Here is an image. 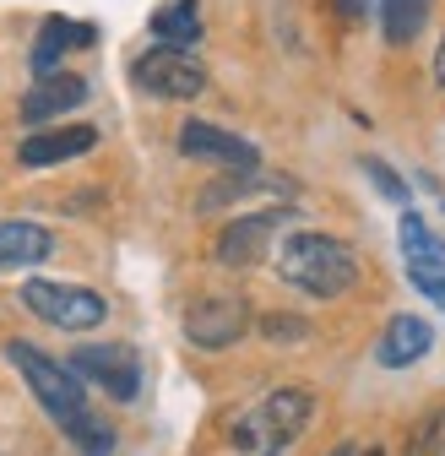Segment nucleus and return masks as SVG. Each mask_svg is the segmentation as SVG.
<instances>
[{
  "mask_svg": "<svg viewBox=\"0 0 445 456\" xmlns=\"http://www.w3.org/2000/svg\"><path fill=\"white\" fill-rule=\"evenodd\" d=\"M283 217H288V212H250V217H234V223L217 234V266H234V272L261 266L271 234L283 228Z\"/></svg>",
  "mask_w": 445,
  "mask_h": 456,
  "instance_id": "0eeeda50",
  "label": "nucleus"
},
{
  "mask_svg": "<svg viewBox=\"0 0 445 456\" xmlns=\"http://www.w3.org/2000/svg\"><path fill=\"white\" fill-rule=\"evenodd\" d=\"M6 359L17 364V375H22L28 391L38 396V408L66 429V440H71L82 456H109V451H115V429H109L103 419H93L87 391H82V375H77L71 364H54L49 354H38L33 342H22V337L6 342Z\"/></svg>",
  "mask_w": 445,
  "mask_h": 456,
  "instance_id": "f257e3e1",
  "label": "nucleus"
},
{
  "mask_svg": "<svg viewBox=\"0 0 445 456\" xmlns=\"http://www.w3.org/2000/svg\"><path fill=\"white\" fill-rule=\"evenodd\" d=\"M180 152H185V158H201V163H222V168H255V163H261V152H255L245 136L222 131V126H212V120H185V126H180Z\"/></svg>",
  "mask_w": 445,
  "mask_h": 456,
  "instance_id": "1a4fd4ad",
  "label": "nucleus"
},
{
  "mask_svg": "<svg viewBox=\"0 0 445 456\" xmlns=\"http://www.w3.org/2000/svg\"><path fill=\"white\" fill-rule=\"evenodd\" d=\"M429 348H434V326H429V321H418V315H397L392 326L380 331L375 359H380L385 370H408V364H418Z\"/></svg>",
  "mask_w": 445,
  "mask_h": 456,
  "instance_id": "ddd939ff",
  "label": "nucleus"
},
{
  "mask_svg": "<svg viewBox=\"0 0 445 456\" xmlns=\"http://www.w3.org/2000/svg\"><path fill=\"white\" fill-rule=\"evenodd\" d=\"M277 272H283V282L304 289L310 299H337V294H348L359 282V256L343 240L304 228V234L283 240V250H277Z\"/></svg>",
  "mask_w": 445,
  "mask_h": 456,
  "instance_id": "f03ea898",
  "label": "nucleus"
},
{
  "mask_svg": "<svg viewBox=\"0 0 445 456\" xmlns=\"http://www.w3.org/2000/svg\"><path fill=\"white\" fill-rule=\"evenodd\" d=\"M310 413H315V396H310L304 386H283V391H271L255 413H245V419L229 429V440H234L239 451H277V445H288V440L304 435Z\"/></svg>",
  "mask_w": 445,
  "mask_h": 456,
  "instance_id": "7ed1b4c3",
  "label": "nucleus"
},
{
  "mask_svg": "<svg viewBox=\"0 0 445 456\" xmlns=\"http://www.w3.org/2000/svg\"><path fill=\"white\" fill-rule=\"evenodd\" d=\"M131 82L147 98H196V93H206L201 61H190V49H163V44H152L147 54H136Z\"/></svg>",
  "mask_w": 445,
  "mask_h": 456,
  "instance_id": "39448f33",
  "label": "nucleus"
},
{
  "mask_svg": "<svg viewBox=\"0 0 445 456\" xmlns=\"http://www.w3.org/2000/svg\"><path fill=\"white\" fill-rule=\"evenodd\" d=\"M364 175H369V185L380 191V196H392V201H408V185L392 175V168L385 163H375V158H364Z\"/></svg>",
  "mask_w": 445,
  "mask_h": 456,
  "instance_id": "6ab92c4d",
  "label": "nucleus"
},
{
  "mask_svg": "<svg viewBox=\"0 0 445 456\" xmlns=\"http://www.w3.org/2000/svg\"><path fill=\"white\" fill-rule=\"evenodd\" d=\"M22 305H28L44 326H54V331H93V326H103V315H109L103 294L77 289V282H44V277L22 282Z\"/></svg>",
  "mask_w": 445,
  "mask_h": 456,
  "instance_id": "20e7f679",
  "label": "nucleus"
},
{
  "mask_svg": "<svg viewBox=\"0 0 445 456\" xmlns=\"http://www.w3.org/2000/svg\"><path fill=\"white\" fill-rule=\"evenodd\" d=\"M152 38L163 49H190L201 44V6L196 0H169V6L152 12Z\"/></svg>",
  "mask_w": 445,
  "mask_h": 456,
  "instance_id": "2eb2a0df",
  "label": "nucleus"
},
{
  "mask_svg": "<svg viewBox=\"0 0 445 456\" xmlns=\"http://www.w3.org/2000/svg\"><path fill=\"white\" fill-rule=\"evenodd\" d=\"M250 326V310L245 299H201L185 310V337L196 348H234Z\"/></svg>",
  "mask_w": 445,
  "mask_h": 456,
  "instance_id": "6e6552de",
  "label": "nucleus"
},
{
  "mask_svg": "<svg viewBox=\"0 0 445 456\" xmlns=\"http://www.w3.org/2000/svg\"><path fill=\"white\" fill-rule=\"evenodd\" d=\"M49 228L38 223H0V272H17V266H33L49 256Z\"/></svg>",
  "mask_w": 445,
  "mask_h": 456,
  "instance_id": "dca6fc26",
  "label": "nucleus"
},
{
  "mask_svg": "<svg viewBox=\"0 0 445 456\" xmlns=\"http://www.w3.org/2000/svg\"><path fill=\"white\" fill-rule=\"evenodd\" d=\"M98 44V28L93 22H71V17H44L38 22V38H33V71L49 77L61 66V54L71 49H93Z\"/></svg>",
  "mask_w": 445,
  "mask_h": 456,
  "instance_id": "f8f14e48",
  "label": "nucleus"
},
{
  "mask_svg": "<svg viewBox=\"0 0 445 456\" xmlns=\"http://www.w3.org/2000/svg\"><path fill=\"white\" fill-rule=\"evenodd\" d=\"M87 103V82L82 77H66V71H49V77H38L33 87H28V98H22V126H49V120H61V114H71V109H82Z\"/></svg>",
  "mask_w": 445,
  "mask_h": 456,
  "instance_id": "9b49d317",
  "label": "nucleus"
},
{
  "mask_svg": "<svg viewBox=\"0 0 445 456\" xmlns=\"http://www.w3.org/2000/svg\"><path fill=\"white\" fill-rule=\"evenodd\" d=\"M331 456H380V445H375V451H359V445H337Z\"/></svg>",
  "mask_w": 445,
  "mask_h": 456,
  "instance_id": "5701e85b",
  "label": "nucleus"
},
{
  "mask_svg": "<svg viewBox=\"0 0 445 456\" xmlns=\"http://www.w3.org/2000/svg\"><path fill=\"white\" fill-rule=\"evenodd\" d=\"M71 370L82 380H93L98 391H109L115 403H136V391H142V359H136L131 342H93V348H77Z\"/></svg>",
  "mask_w": 445,
  "mask_h": 456,
  "instance_id": "423d86ee",
  "label": "nucleus"
},
{
  "mask_svg": "<svg viewBox=\"0 0 445 456\" xmlns=\"http://www.w3.org/2000/svg\"><path fill=\"white\" fill-rule=\"evenodd\" d=\"M413 289H418L429 305H440V310H445V277H413Z\"/></svg>",
  "mask_w": 445,
  "mask_h": 456,
  "instance_id": "aec40b11",
  "label": "nucleus"
},
{
  "mask_svg": "<svg viewBox=\"0 0 445 456\" xmlns=\"http://www.w3.org/2000/svg\"><path fill=\"white\" fill-rule=\"evenodd\" d=\"M98 147V131L93 126H38V131H28L22 136V147H17V163L22 168H49V163H66V158H82V152H93Z\"/></svg>",
  "mask_w": 445,
  "mask_h": 456,
  "instance_id": "9d476101",
  "label": "nucleus"
},
{
  "mask_svg": "<svg viewBox=\"0 0 445 456\" xmlns=\"http://www.w3.org/2000/svg\"><path fill=\"white\" fill-rule=\"evenodd\" d=\"M408 456H445V408H434V413L408 435Z\"/></svg>",
  "mask_w": 445,
  "mask_h": 456,
  "instance_id": "a211bd4d",
  "label": "nucleus"
},
{
  "mask_svg": "<svg viewBox=\"0 0 445 456\" xmlns=\"http://www.w3.org/2000/svg\"><path fill=\"white\" fill-rule=\"evenodd\" d=\"M266 337H304V321H283V315H271V321H266Z\"/></svg>",
  "mask_w": 445,
  "mask_h": 456,
  "instance_id": "412c9836",
  "label": "nucleus"
},
{
  "mask_svg": "<svg viewBox=\"0 0 445 456\" xmlns=\"http://www.w3.org/2000/svg\"><path fill=\"white\" fill-rule=\"evenodd\" d=\"M434 87H445V38H440V49H434Z\"/></svg>",
  "mask_w": 445,
  "mask_h": 456,
  "instance_id": "4be33fe9",
  "label": "nucleus"
},
{
  "mask_svg": "<svg viewBox=\"0 0 445 456\" xmlns=\"http://www.w3.org/2000/svg\"><path fill=\"white\" fill-rule=\"evenodd\" d=\"M397 240H402V256H408V277H445V240L418 212L397 217Z\"/></svg>",
  "mask_w": 445,
  "mask_h": 456,
  "instance_id": "4468645a",
  "label": "nucleus"
},
{
  "mask_svg": "<svg viewBox=\"0 0 445 456\" xmlns=\"http://www.w3.org/2000/svg\"><path fill=\"white\" fill-rule=\"evenodd\" d=\"M375 12H380V33L392 49L413 44L429 22V0H375Z\"/></svg>",
  "mask_w": 445,
  "mask_h": 456,
  "instance_id": "f3484780",
  "label": "nucleus"
}]
</instances>
